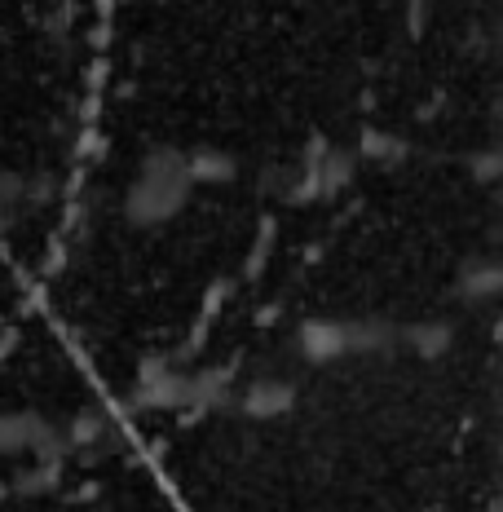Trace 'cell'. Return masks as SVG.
Instances as JSON below:
<instances>
[{
    "label": "cell",
    "instance_id": "3957f363",
    "mask_svg": "<svg viewBox=\"0 0 503 512\" xmlns=\"http://www.w3.org/2000/svg\"><path fill=\"white\" fill-rule=\"evenodd\" d=\"M296 349L309 362L349 358V318H305L301 332H296Z\"/></svg>",
    "mask_w": 503,
    "mask_h": 512
},
{
    "label": "cell",
    "instance_id": "9c48e42d",
    "mask_svg": "<svg viewBox=\"0 0 503 512\" xmlns=\"http://www.w3.org/2000/svg\"><path fill=\"white\" fill-rule=\"evenodd\" d=\"M358 159H380V164H389V159H402L406 155V142L393 133H380V128H362L358 137Z\"/></svg>",
    "mask_w": 503,
    "mask_h": 512
},
{
    "label": "cell",
    "instance_id": "7a4b0ae2",
    "mask_svg": "<svg viewBox=\"0 0 503 512\" xmlns=\"http://www.w3.org/2000/svg\"><path fill=\"white\" fill-rule=\"evenodd\" d=\"M18 451H36L45 460H58L67 451V437H58L53 424H45L40 415H0V455H18Z\"/></svg>",
    "mask_w": 503,
    "mask_h": 512
},
{
    "label": "cell",
    "instance_id": "6da1fadb",
    "mask_svg": "<svg viewBox=\"0 0 503 512\" xmlns=\"http://www.w3.org/2000/svg\"><path fill=\"white\" fill-rule=\"evenodd\" d=\"M190 199V177H186V151L177 146H155L142 159V173L124 195V217L133 226H164L173 221Z\"/></svg>",
    "mask_w": 503,
    "mask_h": 512
},
{
    "label": "cell",
    "instance_id": "8992f818",
    "mask_svg": "<svg viewBox=\"0 0 503 512\" xmlns=\"http://www.w3.org/2000/svg\"><path fill=\"white\" fill-rule=\"evenodd\" d=\"M398 336H402L420 358H442L446 349H451V340H455V327L446 323V318H424V323L402 327Z\"/></svg>",
    "mask_w": 503,
    "mask_h": 512
},
{
    "label": "cell",
    "instance_id": "30bf717a",
    "mask_svg": "<svg viewBox=\"0 0 503 512\" xmlns=\"http://www.w3.org/2000/svg\"><path fill=\"white\" fill-rule=\"evenodd\" d=\"M106 433V420L98 411H84V415H76V424H71V437L67 442H98V437Z\"/></svg>",
    "mask_w": 503,
    "mask_h": 512
},
{
    "label": "cell",
    "instance_id": "ba28073f",
    "mask_svg": "<svg viewBox=\"0 0 503 512\" xmlns=\"http://www.w3.org/2000/svg\"><path fill=\"white\" fill-rule=\"evenodd\" d=\"M499 287H503L499 261H473L464 274H459V296H464V301H473V305L495 301Z\"/></svg>",
    "mask_w": 503,
    "mask_h": 512
},
{
    "label": "cell",
    "instance_id": "7c38bea8",
    "mask_svg": "<svg viewBox=\"0 0 503 512\" xmlns=\"http://www.w3.org/2000/svg\"><path fill=\"white\" fill-rule=\"evenodd\" d=\"M0 199H23V181H18V177H0Z\"/></svg>",
    "mask_w": 503,
    "mask_h": 512
},
{
    "label": "cell",
    "instance_id": "277c9868",
    "mask_svg": "<svg viewBox=\"0 0 503 512\" xmlns=\"http://www.w3.org/2000/svg\"><path fill=\"white\" fill-rule=\"evenodd\" d=\"M292 407H296V384L274 380V376L252 380L248 393L239 398V411L252 415V420H278V415H287Z\"/></svg>",
    "mask_w": 503,
    "mask_h": 512
},
{
    "label": "cell",
    "instance_id": "8fae6325",
    "mask_svg": "<svg viewBox=\"0 0 503 512\" xmlns=\"http://www.w3.org/2000/svg\"><path fill=\"white\" fill-rule=\"evenodd\" d=\"M468 168H473V173H477V177H495V173H499V155H495V151H490V155H481V159H473V164H468Z\"/></svg>",
    "mask_w": 503,
    "mask_h": 512
},
{
    "label": "cell",
    "instance_id": "52a82bcc",
    "mask_svg": "<svg viewBox=\"0 0 503 512\" xmlns=\"http://www.w3.org/2000/svg\"><path fill=\"white\" fill-rule=\"evenodd\" d=\"M398 340V327L384 318H349V354H380Z\"/></svg>",
    "mask_w": 503,
    "mask_h": 512
},
{
    "label": "cell",
    "instance_id": "5b68a950",
    "mask_svg": "<svg viewBox=\"0 0 503 512\" xmlns=\"http://www.w3.org/2000/svg\"><path fill=\"white\" fill-rule=\"evenodd\" d=\"M239 164L226 151H212V146H199L195 155H186V177L190 186H221V181H234Z\"/></svg>",
    "mask_w": 503,
    "mask_h": 512
}]
</instances>
